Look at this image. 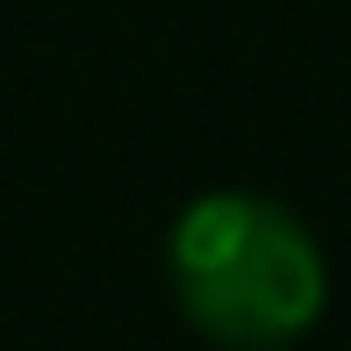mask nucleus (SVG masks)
<instances>
[{
    "label": "nucleus",
    "mask_w": 351,
    "mask_h": 351,
    "mask_svg": "<svg viewBox=\"0 0 351 351\" xmlns=\"http://www.w3.org/2000/svg\"><path fill=\"white\" fill-rule=\"evenodd\" d=\"M165 287L222 351H294L330 308V258L287 201L208 186L165 230Z\"/></svg>",
    "instance_id": "1"
}]
</instances>
